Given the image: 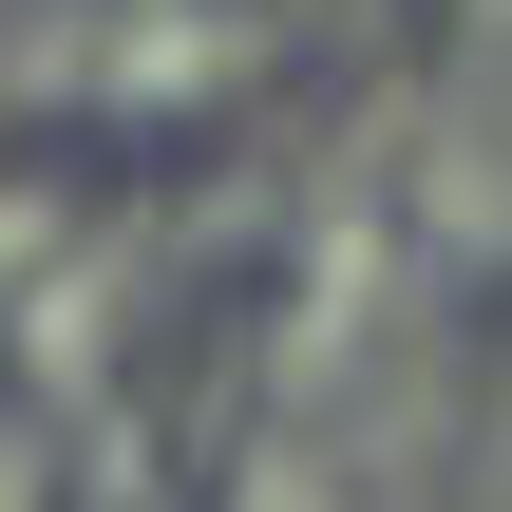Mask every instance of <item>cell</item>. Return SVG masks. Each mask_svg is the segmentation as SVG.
Here are the masks:
<instances>
[{"label": "cell", "instance_id": "6da1fadb", "mask_svg": "<svg viewBox=\"0 0 512 512\" xmlns=\"http://www.w3.org/2000/svg\"><path fill=\"white\" fill-rule=\"evenodd\" d=\"M0 512H57V456H38V418L0 399Z\"/></svg>", "mask_w": 512, "mask_h": 512}]
</instances>
